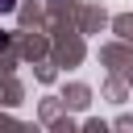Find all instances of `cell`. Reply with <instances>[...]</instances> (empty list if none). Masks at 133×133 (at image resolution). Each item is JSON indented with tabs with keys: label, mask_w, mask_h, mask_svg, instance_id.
<instances>
[{
	"label": "cell",
	"mask_w": 133,
	"mask_h": 133,
	"mask_svg": "<svg viewBox=\"0 0 133 133\" xmlns=\"http://www.w3.org/2000/svg\"><path fill=\"white\" fill-rule=\"evenodd\" d=\"M17 8V0H0V12H12Z\"/></svg>",
	"instance_id": "6da1fadb"
}]
</instances>
